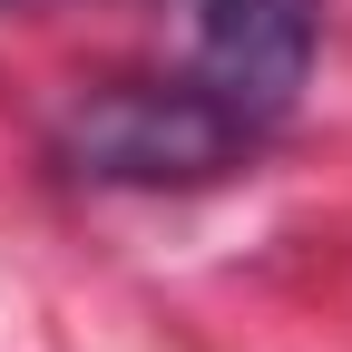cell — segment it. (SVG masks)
Wrapping results in <instances>:
<instances>
[{
    "instance_id": "1",
    "label": "cell",
    "mask_w": 352,
    "mask_h": 352,
    "mask_svg": "<svg viewBox=\"0 0 352 352\" xmlns=\"http://www.w3.org/2000/svg\"><path fill=\"white\" fill-rule=\"evenodd\" d=\"M254 147L235 108H215L196 78H98L59 118V157L88 186H215Z\"/></svg>"
},
{
    "instance_id": "2",
    "label": "cell",
    "mask_w": 352,
    "mask_h": 352,
    "mask_svg": "<svg viewBox=\"0 0 352 352\" xmlns=\"http://www.w3.org/2000/svg\"><path fill=\"white\" fill-rule=\"evenodd\" d=\"M303 69H314V10L303 0H196V88L235 108L254 138L294 108Z\"/></svg>"
}]
</instances>
